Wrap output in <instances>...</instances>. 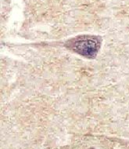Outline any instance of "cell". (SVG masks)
I'll return each instance as SVG.
<instances>
[{
  "label": "cell",
  "mask_w": 129,
  "mask_h": 149,
  "mask_svg": "<svg viewBox=\"0 0 129 149\" xmlns=\"http://www.w3.org/2000/svg\"><path fill=\"white\" fill-rule=\"evenodd\" d=\"M101 44L102 39L99 36L83 35L69 39L64 44V46L80 56L93 59L97 56Z\"/></svg>",
  "instance_id": "obj_1"
}]
</instances>
